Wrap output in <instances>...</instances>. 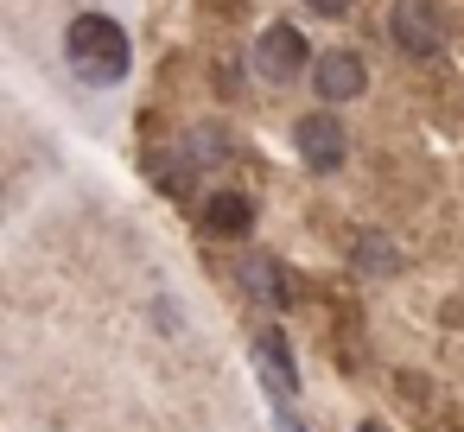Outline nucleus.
<instances>
[{
    "label": "nucleus",
    "instance_id": "0eeeda50",
    "mask_svg": "<svg viewBox=\"0 0 464 432\" xmlns=\"http://www.w3.org/2000/svg\"><path fill=\"white\" fill-rule=\"evenodd\" d=\"M242 280H248V293H255L261 305H274V312H286V305H293V280H286V267H280V261L255 254V261L242 267Z\"/></svg>",
    "mask_w": 464,
    "mask_h": 432
},
{
    "label": "nucleus",
    "instance_id": "f03ea898",
    "mask_svg": "<svg viewBox=\"0 0 464 432\" xmlns=\"http://www.w3.org/2000/svg\"><path fill=\"white\" fill-rule=\"evenodd\" d=\"M445 14L432 7V0H394V14H388V39L407 52V58H439L445 52Z\"/></svg>",
    "mask_w": 464,
    "mask_h": 432
},
{
    "label": "nucleus",
    "instance_id": "f257e3e1",
    "mask_svg": "<svg viewBox=\"0 0 464 432\" xmlns=\"http://www.w3.org/2000/svg\"><path fill=\"white\" fill-rule=\"evenodd\" d=\"M64 58H71V71L83 77V83H121L128 77V64H134V52H128V33L109 20V14H77L71 20V33H64Z\"/></svg>",
    "mask_w": 464,
    "mask_h": 432
},
{
    "label": "nucleus",
    "instance_id": "9d476101",
    "mask_svg": "<svg viewBox=\"0 0 464 432\" xmlns=\"http://www.w3.org/2000/svg\"><path fill=\"white\" fill-rule=\"evenodd\" d=\"M191 159H223V140H217V128H198V134H191Z\"/></svg>",
    "mask_w": 464,
    "mask_h": 432
},
{
    "label": "nucleus",
    "instance_id": "1a4fd4ad",
    "mask_svg": "<svg viewBox=\"0 0 464 432\" xmlns=\"http://www.w3.org/2000/svg\"><path fill=\"white\" fill-rule=\"evenodd\" d=\"M350 254H356L362 267H375V274H388V267H394V248H388L375 229H369V235H356V248H350Z\"/></svg>",
    "mask_w": 464,
    "mask_h": 432
},
{
    "label": "nucleus",
    "instance_id": "9b49d317",
    "mask_svg": "<svg viewBox=\"0 0 464 432\" xmlns=\"http://www.w3.org/2000/svg\"><path fill=\"white\" fill-rule=\"evenodd\" d=\"M305 7L324 14V20H343V14H350V0H305Z\"/></svg>",
    "mask_w": 464,
    "mask_h": 432
},
{
    "label": "nucleus",
    "instance_id": "6e6552de",
    "mask_svg": "<svg viewBox=\"0 0 464 432\" xmlns=\"http://www.w3.org/2000/svg\"><path fill=\"white\" fill-rule=\"evenodd\" d=\"M255 356H261V369H267V388L286 400V394H293V350H286V337H280L274 324L255 331Z\"/></svg>",
    "mask_w": 464,
    "mask_h": 432
},
{
    "label": "nucleus",
    "instance_id": "7ed1b4c3",
    "mask_svg": "<svg viewBox=\"0 0 464 432\" xmlns=\"http://www.w3.org/2000/svg\"><path fill=\"white\" fill-rule=\"evenodd\" d=\"M305 71V33L299 26H267L261 39H255V77H267V83H293Z\"/></svg>",
    "mask_w": 464,
    "mask_h": 432
},
{
    "label": "nucleus",
    "instance_id": "20e7f679",
    "mask_svg": "<svg viewBox=\"0 0 464 432\" xmlns=\"http://www.w3.org/2000/svg\"><path fill=\"white\" fill-rule=\"evenodd\" d=\"M293 147H299V159H305L312 172H337L343 153H350V140H343V128H337L331 115H305V121L293 128Z\"/></svg>",
    "mask_w": 464,
    "mask_h": 432
},
{
    "label": "nucleus",
    "instance_id": "39448f33",
    "mask_svg": "<svg viewBox=\"0 0 464 432\" xmlns=\"http://www.w3.org/2000/svg\"><path fill=\"white\" fill-rule=\"evenodd\" d=\"M362 83H369V71H362L356 52H324V58L312 64V90H318L324 102H350V96H362Z\"/></svg>",
    "mask_w": 464,
    "mask_h": 432
},
{
    "label": "nucleus",
    "instance_id": "f8f14e48",
    "mask_svg": "<svg viewBox=\"0 0 464 432\" xmlns=\"http://www.w3.org/2000/svg\"><path fill=\"white\" fill-rule=\"evenodd\" d=\"M362 432H388V426H382V419H362Z\"/></svg>",
    "mask_w": 464,
    "mask_h": 432
},
{
    "label": "nucleus",
    "instance_id": "423d86ee",
    "mask_svg": "<svg viewBox=\"0 0 464 432\" xmlns=\"http://www.w3.org/2000/svg\"><path fill=\"white\" fill-rule=\"evenodd\" d=\"M204 229L210 235H248L255 229V204L242 191H210L204 197Z\"/></svg>",
    "mask_w": 464,
    "mask_h": 432
}]
</instances>
